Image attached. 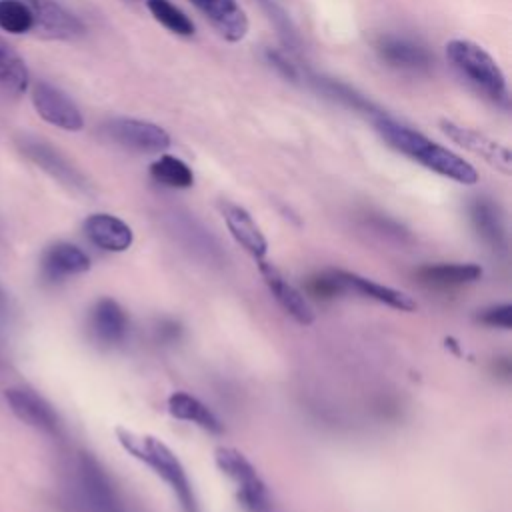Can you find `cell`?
<instances>
[{
	"label": "cell",
	"instance_id": "7402d4cb",
	"mask_svg": "<svg viewBox=\"0 0 512 512\" xmlns=\"http://www.w3.org/2000/svg\"><path fill=\"white\" fill-rule=\"evenodd\" d=\"M168 412L174 418L192 422L212 434H222V430H224V424L220 422V418L204 402H200L196 396L182 392V390L172 392L168 396Z\"/></svg>",
	"mask_w": 512,
	"mask_h": 512
},
{
	"label": "cell",
	"instance_id": "4fadbf2b",
	"mask_svg": "<svg viewBox=\"0 0 512 512\" xmlns=\"http://www.w3.org/2000/svg\"><path fill=\"white\" fill-rule=\"evenodd\" d=\"M228 42L246 38L250 22L244 8L236 0H188Z\"/></svg>",
	"mask_w": 512,
	"mask_h": 512
},
{
	"label": "cell",
	"instance_id": "30bf717a",
	"mask_svg": "<svg viewBox=\"0 0 512 512\" xmlns=\"http://www.w3.org/2000/svg\"><path fill=\"white\" fill-rule=\"evenodd\" d=\"M18 148L22 150V154L28 160H32L36 166H40L52 178H56L60 184H64L72 190H80V192L88 190L86 178L74 168L72 162H68L66 156H62L48 142H44L40 138H32V136H22L18 140Z\"/></svg>",
	"mask_w": 512,
	"mask_h": 512
},
{
	"label": "cell",
	"instance_id": "d6986e66",
	"mask_svg": "<svg viewBox=\"0 0 512 512\" xmlns=\"http://www.w3.org/2000/svg\"><path fill=\"white\" fill-rule=\"evenodd\" d=\"M40 268H42V276L46 280L58 282L68 276H76V274L90 270V258L76 244L56 242L44 250Z\"/></svg>",
	"mask_w": 512,
	"mask_h": 512
},
{
	"label": "cell",
	"instance_id": "7c38bea8",
	"mask_svg": "<svg viewBox=\"0 0 512 512\" xmlns=\"http://www.w3.org/2000/svg\"><path fill=\"white\" fill-rule=\"evenodd\" d=\"M376 52L386 66L396 70L422 72L432 64V56L426 46L398 34H382L376 40Z\"/></svg>",
	"mask_w": 512,
	"mask_h": 512
},
{
	"label": "cell",
	"instance_id": "484cf974",
	"mask_svg": "<svg viewBox=\"0 0 512 512\" xmlns=\"http://www.w3.org/2000/svg\"><path fill=\"white\" fill-rule=\"evenodd\" d=\"M0 30L8 34L32 32V12L24 0H0Z\"/></svg>",
	"mask_w": 512,
	"mask_h": 512
},
{
	"label": "cell",
	"instance_id": "277c9868",
	"mask_svg": "<svg viewBox=\"0 0 512 512\" xmlns=\"http://www.w3.org/2000/svg\"><path fill=\"white\" fill-rule=\"evenodd\" d=\"M448 64L464 78L478 94L494 102L496 106L508 108V84L498 62L476 42L454 38L444 46Z\"/></svg>",
	"mask_w": 512,
	"mask_h": 512
},
{
	"label": "cell",
	"instance_id": "7a4b0ae2",
	"mask_svg": "<svg viewBox=\"0 0 512 512\" xmlns=\"http://www.w3.org/2000/svg\"><path fill=\"white\" fill-rule=\"evenodd\" d=\"M370 120L374 124V130L378 132V136L398 154H402V156L418 162L420 166H424L444 178H450L458 184L470 186V184L478 182V172L468 160H464L456 152L448 150L446 146L430 140L426 134L390 118L384 112L372 116Z\"/></svg>",
	"mask_w": 512,
	"mask_h": 512
},
{
	"label": "cell",
	"instance_id": "5bb4252c",
	"mask_svg": "<svg viewBox=\"0 0 512 512\" xmlns=\"http://www.w3.org/2000/svg\"><path fill=\"white\" fill-rule=\"evenodd\" d=\"M130 322L126 310L112 298H100L88 314V330L102 346H118L128 334Z\"/></svg>",
	"mask_w": 512,
	"mask_h": 512
},
{
	"label": "cell",
	"instance_id": "9a60e30c",
	"mask_svg": "<svg viewBox=\"0 0 512 512\" xmlns=\"http://www.w3.org/2000/svg\"><path fill=\"white\" fill-rule=\"evenodd\" d=\"M258 268H260V274L270 290V294L274 296V300L280 304V308L292 316L298 324H312L314 322V310L310 306V302L306 300V296L294 288L270 262H264V260H258Z\"/></svg>",
	"mask_w": 512,
	"mask_h": 512
},
{
	"label": "cell",
	"instance_id": "ffe728a7",
	"mask_svg": "<svg viewBox=\"0 0 512 512\" xmlns=\"http://www.w3.org/2000/svg\"><path fill=\"white\" fill-rule=\"evenodd\" d=\"M470 222L478 238L494 252L506 250V228L504 218L490 198H476L470 204Z\"/></svg>",
	"mask_w": 512,
	"mask_h": 512
},
{
	"label": "cell",
	"instance_id": "2e32d148",
	"mask_svg": "<svg viewBox=\"0 0 512 512\" xmlns=\"http://www.w3.org/2000/svg\"><path fill=\"white\" fill-rule=\"evenodd\" d=\"M334 274L338 278L342 294L352 292V294L376 300L380 304H386V306H390L394 310H400V312H412L416 308L414 298L410 294L402 292V290L378 284V282H374L370 278H364L360 274L346 272V270H334Z\"/></svg>",
	"mask_w": 512,
	"mask_h": 512
},
{
	"label": "cell",
	"instance_id": "4316f807",
	"mask_svg": "<svg viewBox=\"0 0 512 512\" xmlns=\"http://www.w3.org/2000/svg\"><path fill=\"white\" fill-rule=\"evenodd\" d=\"M478 320L490 328H502L510 330L512 328V306L510 304H494L484 310H480Z\"/></svg>",
	"mask_w": 512,
	"mask_h": 512
},
{
	"label": "cell",
	"instance_id": "ac0fdd59",
	"mask_svg": "<svg viewBox=\"0 0 512 512\" xmlns=\"http://www.w3.org/2000/svg\"><path fill=\"white\" fill-rule=\"evenodd\" d=\"M220 212L224 216L226 228L232 234V238L256 260H262V256L268 250V242L262 230L258 228V224L254 222V218L250 216V212L228 200L220 202Z\"/></svg>",
	"mask_w": 512,
	"mask_h": 512
},
{
	"label": "cell",
	"instance_id": "3957f363",
	"mask_svg": "<svg viewBox=\"0 0 512 512\" xmlns=\"http://www.w3.org/2000/svg\"><path fill=\"white\" fill-rule=\"evenodd\" d=\"M116 438L130 456L146 464L158 478H162L168 484L182 512H200L188 474L170 446H166L156 436L138 434L126 428H116Z\"/></svg>",
	"mask_w": 512,
	"mask_h": 512
},
{
	"label": "cell",
	"instance_id": "d4e9b609",
	"mask_svg": "<svg viewBox=\"0 0 512 512\" xmlns=\"http://www.w3.org/2000/svg\"><path fill=\"white\" fill-rule=\"evenodd\" d=\"M148 12L152 14V18L162 24L168 32L176 34V36H194L196 32V24L192 22V18L180 10L174 2L170 0H144Z\"/></svg>",
	"mask_w": 512,
	"mask_h": 512
},
{
	"label": "cell",
	"instance_id": "9c48e42d",
	"mask_svg": "<svg viewBox=\"0 0 512 512\" xmlns=\"http://www.w3.org/2000/svg\"><path fill=\"white\" fill-rule=\"evenodd\" d=\"M32 104L38 116L56 128L68 132H78L84 128V118L78 106L62 90L44 80L32 86Z\"/></svg>",
	"mask_w": 512,
	"mask_h": 512
},
{
	"label": "cell",
	"instance_id": "6da1fadb",
	"mask_svg": "<svg viewBox=\"0 0 512 512\" xmlns=\"http://www.w3.org/2000/svg\"><path fill=\"white\" fill-rule=\"evenodd\" d=\"M60 502L64 512H132L106 468L82 450L64 464Z\"/></svg>",
	"mask_w": 512,
	"mask_h": 512
},
{
	"label": "cell",
	"instance_id": "83f0119b",
	"mask_svg": "<svg viewBox=\"0 0 512 512\" xmlns=\"http://www.w3.org/2000/svg\"><path fill=\"white\" fill-rule=\"evenodd\" d=\"M268 60L278 68V70H282V74L284 76H290V78H296V70H294V66L286 60V56L284 54H278V52H268Z\"/></svg>",
	"mask_w": 512,
	"mask_h": 512
},
{
	"label": "cell",
	"instance_id": "5b68a950",
	"mask_svg": "<svg viewBox=\"0 0 512 512\" xmlns=\"http://www.w3.org/2000/svg\"><path fill=\"white\" fill-rule=\"evenodd\" d=\"M214 460L220 472H224L234 482L238 490V500L246 512H260L264 510V506L268 508L272 504L266 484L242 452H238L236 448L220 446L214 452Z\"/></svg>",
	"mask_w": 512,
	"mask_h": 512
},
{
	"label": "cell",
	"instance_id": "44dd1931",
	"mask_svg": "<svg viewBox=\"0 0 512 512\" xmlns=\"http://www.w3.org/2000/svg\"><path fill=\"white\" fill-rule=\"evenodd\" d=\"M416 278L434 288H452L472 284L482 278V268L474 262H434L416 270Z\"/></svg>",
	"mask_w": 512,
	"mask_h": 512
},
{
	"label": "cell",
	"instance_id": "cb8c5ba5",
	"mask_svg": "<svg viewBox=\"0 0 512 512\" xmlns=\"http://www.w3.org/2000/svg\"><path fill=\"white\" fill-rule=\"evenodd\" d=\"M150 176L154 182L162 184V186H168V188H178V190H186L194 184V172L192 168L172 156V154H160L148 168Z\"/></svg>",
	"mask_w": 512,
	"mask_h": 512
},
{
	"label": "cell",
	"instance_id": "52a82bcc",
	"mask_svg": "<svg viewBox=\"0 0 512 512\" xmlns=\"http://www.w3.org/2000/svg\"><path fill=\"white\" fill-rule=\"evenodd\" d=\"M32 12V32L50 40H74L86 32L84 22L58 0H24Z\"/></svg>",
	"mask_w": 512,
	"mask_h": 512
},
{
	"label": "cell",
	"instance_id": "ba28073f",
	"mask_svg": "<svg viewBox=\"0 0 512 512\" xmlns=\"http://www.w3.org/2000/svg\"><path fill=\"white\" fill-rule=\"evenodd\" d=\"M440 130L444 132V136H448L460 148H464V150L472 152L474 156L482 158L486 164L500 170L502 174H510L512 154H510L508 146L496 142L494 138L486 136L484 132H478L474 128L456 124L454 120H448V118L440 120Z\"/></svg>",
	"mask_w": 512,
	"mask_h": 512
},
{
	"label": "cell",
	"instance_id": "8992f818",
	"mask_svg": "<svg viewBox=\"0 0 512 512\" xmlns=\"http://www.w3.org/2000/svg\"><path fill=\"white\" fill-rule=\"evenodd\" d=\"M102 134L122 148L146 154H160L172 142L170 134L162 126L148 120L126 116L110 118L108 122H104Z\"/></svg>",
	"mask_w": 512,
	"mask_h": 512
},
{
	"label": "cell",
	"instance_id": "f1b7e54d",
	"mask_svg": "<svg viewBox=\"0 0 512 512\" xmlns=\"http://www.w3.org/2000/svg\"><path fill=\"white\" fill-rule=\"evenodd\" d=\"M6 310H8V298H6V294H4V290L0 286V316H4Z\"/></svg>",
	"mask_w": 512,
	"mask_h": 512
},
{
	"label": "cell",
	"instance_id": "e0dca14e",
	"mask_svg": "<svg viewBox=\"0 0 512 512\" xmlns=\"http://www.w3.org/2000/svg\"><path fill=\"white\" fill-rule=\"evenodd\" d=\"M82 228H84L86 238L96 248L106 250V252H124L134 242L132 228L122 218H118L114 214H106V212L90 214L84 220Z\"/></svg>",
	"mask_w": 512,
	"mask_h": 512
},
{
	"label": "cell",
	"instance_id": "603a6c76",
	"mask_svg": "<svg viewBox=\"0 0 512 512\" xmlns=\"http://www.w3.org/2000/svg\"><path fill=\"white\" fill-rule=\"evenodd\" d=\"M28 68L22 56L0 36V88L12 96H20L28 88Z\"/></svg>",
	"mask_w": 512,
	"mask_h": 512
},
{
	"label": "cell",
	"instance_id": "8fae6325",
	"mask_svg": "<svg viewBox=\"0 0 512 512\" xmlns=\"http://www.w3.org/2000/svg\"><path fill=\"white\" fill-rule=\"evenodd\" d=\"M4 398H6L12 414L18 420H22L24 424H28L48 436L62 434V422H60L56 410L34 390L8 388L4 392Z\"/></svg>",
	"mask_w": 512,
	"mask_h": 512
}]
</instances>
